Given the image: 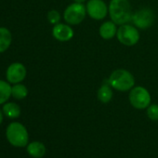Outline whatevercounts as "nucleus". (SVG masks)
Returning <instances> with one entry per match:
<instances>
[{
	"instance_id": "nucleus-1",
	"label": "nucleus",
	"mask_w": 158,
	"mask_h": 158,
	"mask_svg": "<svg viewBox=\"0 0 158 158\" xmlns=\"http://www.w3.org/2000/svg\"><path fill=\"white\" fill-rule=\"evenodd\" d=\"M109 15L111 20L119 25L127 23L132 18V9L128 0H111Z\"/></svg>"
},
{
	"instance_id": "nucleus-20",
	"label": "nucleus",
	"mask_w": 158,
	"mask_h": 158,
	"mask_svg": "<svg viewBox=\"0 0 158 158\" xmlns=\"http://www.w3.org/2000/svg\"><path fill=\"white\" fill-rule=\"evenodd\" d=\"M73 1L76 3H84L85 1H87V0H73Z\"/></svg>"
},
{
	"instance_id": "nucleus-16",
	"label": "nucleus",
	"mask_w": 158,
	"mask_h": 158,
	"mask_svg": "<svg viewBox=\"0 0 158 158\" xmlns=\"http://www.w3.org/2000/svg\"><path fill=\"white\" fill-rule=\"evenodd\" d=\"M12 88L9 83L0 80V104L5 103L11 96Z\"/></svg>"
},
{
	"instance_id": "nucleus-10",
	"label": "nucleus",
	"mask_w": 158,
	"mask_h": 158,
	"mask_svg": "<svg viewBox=\"0 0 158 158\" xmlns=\"http://www.w3.org/2000/svg\"><path fill=\"white\" fill-rule=\"evenodd\" d=\"M73 30L69 24L64 23H57L54 25L52 30V35L55 39L60 42L70 41L73 36Z\"/></svg>"
},
{
	"instance_id": "nucleus-17",
	"label": "nucleus",
	"mask_w": 158,
	"mask_h": 158,
	"mask_svg": "<svg viewBox=\"0 0 158 158\" xmlns=\"http://www.w3.org/2000/svg\"><path fill=\"white\" fill-rule=\"evenodd\" d=\"M28 94L27 88L24 85L22 84H16L14 87H12L11 89V95L17 99V100H23L24 99Z\"/></svg>"
},
{
	"instance_id": "nucleus-4",
	"label": "nucleus",
	"mask_w": 158,
	"mask_h": 158,
	"mask_svg": "<svg viewBox=\"0 0 158 158\" xmlns=\"http://www.w3.org/2000/svg\"><path fill=\"white\" fill-rule=\"evenodd\" d=\"M87 15V9L83 3H73L69 5L64 12L63 19L69 25H78L81 23Z\"/></svg>"
},
{
	"instance_id": "nucleus-18",
	"label": "nucleus",
	"mask_w": 158,
	"mask_h": 158,
	"mask_svg": "<svg viewBox=\"0 0 158 158\" xmlns=\"http://www.w3.org/2000/svg\"><path fill=\"white\" fill-rule=\"evenodd\" d=\"M147 116L152 121H158V105L152 104L147 108Z\"/></svg>"
},
{
	"instance_id": "nucleus-15",
	"label": "nucleus",
	"mask_w": 158,
	"mask_h": 158,
	"mask_svg": "<svg viewBox=\"0 0 158 158\" xmlns=\"http://www.w3.org/2000/svg\"><path fill=\"white\" fill-rule=\"evenodd\" d=\"M3 112L4 114L10 117V118H17L21 114V109L20 106L14 102H9L6 103L3 106Z\"/></svg>"
},
{
	"instance_id": "nucleus-14",
	"label": "nucleus",
	"mask_w": 158,
	"mask_h": 158,
	"mask_svg": "<svg viewBox=\"0 0 158 158\" xmlns=\"http://www.w3.org/2000/svg\"><path fill=\"white\" fill-rule=\"evenodd\" d=\"M12 41L11 33L7 29L0 27V53L7 50Z\"/></svg>"
},
{
	"instance_id": "nucleus-13",
	"label": "nucleus",
	"mask_w": 158,
	"mask_h": 158,
	"mask_svg": "<svg viewBox=\"0 0 158 158\" xmlns=\"http://www.w3.org/2000/svg\"><path fill=\"white\" fill-rule=\"evenodd\" d=\"M27 152L31 156H33L35 158H41L46 153V147L42 142L34 141V142H31L30 144H28Z\"/></svg>"
},
{
	"instance_id": "nucleus-5",
	"label": "nucleus",
	"mask_w": 158,
	"mask_h": 158,
	"mask_svg": "<svg viewBox=\"0 0 158 158\" xmlns=\"http://www.w3.org/2000/svg\"><path fill=\"white\" fill-rule=\"evenodd\" d=\"M116 37L122 45L127 47H132L139 42L140 35L136 26L125 23L120 25V27L117 29Z\"/></svg>"
},
{
	"instance_id": "nucleus-2",
	"label": "nucleus",
	"mask_w": 158,
	"mask_h": 158,
	"mask_svg": "<svg viewBox=\"0 0 158 158\" xmlns=\"http://www.w3.org/2000/svg\"><path fill=\"white\" fill-rule=\"evenodd\" d=\"M108 82L114 89L121 92H126L134 88L135 78L133 74L127 70L117 69L111 73Z\"/></svg>"
},
{
	"instance_id": "nucleus-21",
	"label": "nucleus",
	"mask_w": 158,
	"mask_h": 158,
	"mask_svg": "<svg viewBox=\"0 0 158 158\" xmlns=\"http://www.w3.org/2000/svg\"><path fill=\"white\" fill-rule=\"evenodd\" d=\"M2 121H3V114H2V112L0 111V124L2 123Z\"/></svg>"
},
{
	"instance_id": "nucleus-8",
	"label": "nucleus",
	"mask_w": 158,
	"mask_h": 158,
	"mask_svg": "<svg viewBox=\"0 0 158 158\" xmlns=\"http://www.w3.org/2000/svg\"><path fill=\"white\" fill-rule=\"evenodd\" d=\"M86 9L87 14L96 21L103 20L109 13V9L103 0H89Z\"/></svg>"
},
{
	"instance_id": "nucleus-9",
	"label": "nucleus",
	"mask_w": 158,
	"mask_h": 158,
	"mask_svg": "<svg viewBox=\"0 0 158 158\" xmlns=\"http://www.w3.org/2000/svg\"><path fill=\"white\" fill-rule=\"evenodd\" d=\"M26 76V68L23 64L15 62L10 65L7 70V79L10 83L18 84L22 82Z\"/></svg>"
},
{
	"instance_id": "nucleus-12",
	"label": "nucleus",
	"mask_w": 158,
	"mask_h": 158,
	"mask_svg": "<svg viewBox=\"0 0 158 158\" xmlns=\"http://www.w3.org/2000/svg\"><path fill=\"white\" fill-rule=\"evenodd\" d=\"M113 88L109 82L103 83L98 90V99L102 103H108L113 99Z\"/></svg>"
},
{
	"instance_id": "nucleus-3",
	"label": "nucleus",
	"mask_w": 158,
	"mask_h": 158,
	"mask_svg": "<svg viewBox=\"0 0 158 158\" xmlns=\"http://www.w3.org/2000/svg\"><path fill=\"white\" fill-rule=\"evenodd\" d=\"M7 139L15 147H24L28 142V132L21 123L14 122L10 124L6 131Z\"/></svg>"
},
{
	"instance_id": "nucleus-11",
	"label": "nucleus",
	"mask_w": 158,
	"mask_h": 158,
	"mask_svg": "<svg viewBox=\"0 0 158 158\" xmlns=\"http://www.w3.org/2000/svg\"><path fill=\"white\" fill-rule=\"evenodd\" d=\"M117 33V28H116V23H114L113 21H108L104 22L99 29V34L102 38L104 40H110L112 39L114 35H116Z\"/></svg>"
},
{
	"instance_id": "nucleus-6",
	"label": "nucleus",
	"mask_w": 158,
	"mask_h": 158,
	"mask_svg": "<svg viewBox=\"0 0 158 158\" xmlns=\"http://www.w3.org/2000/svg\"><path fill=\"white\" fill-rule=\"evenodd\" d=\"M128 99L130 104L138 110L146 109L151 103V95L149 91L140 86L134 87L130 89Z\"/></svg>"
},
{
	"instance_id": "nucleus-19",
	"label": "nucleus",
	"mask_w": 158,
	"mask_h": 158,
	"mask_svg": "<svg viewBox=\"0 0 158 158\" xmlns=\"http://www.w3.org/2000/svg\"><path fill=\"white\" fill-rule=\"evenodd\" d=\"M48 20L51 24H57L60 23V14L59 13V11L52 10L48 13Z\"/></svg>"
},
{
	"instance_id": "nucleus-7",
	"label": "nucleus",
	"mask_w": 158,
	"mask_h": 158,
	"mask_svg": "<svg viewBox=\"0 0 158 158\" xmlns=\"http://www.w3.org/2000/svg\"><path fill=\"white\" fill-rule=\"evenodd\" d=\"M155 21V16L154 13L152 10L144 8L137 10L135 13H133L131 21L139 29H148L150 28Z\"/></svg>"
}]
</instances>
